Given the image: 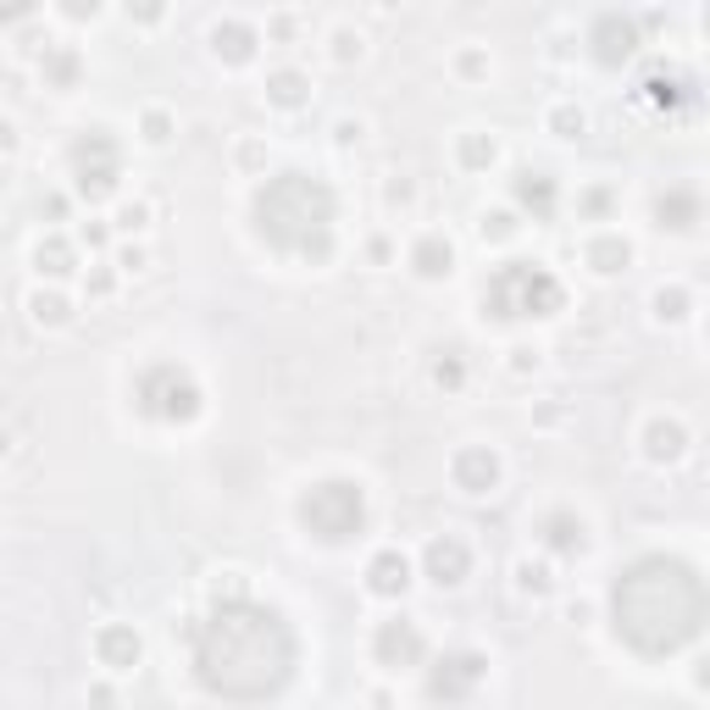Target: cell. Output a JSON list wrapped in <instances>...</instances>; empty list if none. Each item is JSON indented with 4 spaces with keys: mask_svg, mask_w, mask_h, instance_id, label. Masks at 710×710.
Returning <instances> with one entry per match:
<instances>
[{
    "mask_svg": "<svg viewBox=\"0 0 710 710\" xmlns=\"http://www.w3.org/2000/svg\"><path fill=\"white\" fill-rule=\"evenodd\" d=\"M189 666L195 682L222 704H267L289 688L300 666V638L283 610L228 594L200 622H189Z\"/></svg>",
    "mask_w": 710,
    "mask_h": 710,
    "instance_id": "6da1fadb",
    "label": "cell"
},
{
    "mask_svg": "<svg viewBox=\"0 0 710 710\" xmlns=\"http://www.w3.org/2000/svg\"><path fill=\"white\" fill-rule=\"evenodd\" d=\"M704 616H710L704 577L682 555H638L610 583V633L644 660L688 649L704 633Z\"/></svg>",
    "mask_w": 710,
    "mask_h": 710,
    "instance_id": "7a4b0ae2",
    "label": "cell"
},
{
    "mask_svg": "<svg viewBox=\"0 0 710 710\" xmlns=\"http://www.w3.org/2000/svg\"><path fill=\"white\" fill-rule=\"evenodd\" d=\"M250 222L255 239L272 244L278 255L294 261H327L333 255V222H338V200L322 178L311 173H278L250 195Z\"/></svg>",
    "mask_w": 710,
    "mask_h": 710,
    "instance_id": "3957f363",
    "label": "cell"
},
{
    "mask_svg": "<svg viewBox=\"0 0 710 710\" xmlns=\"http://www.w3.org/2000/svg\"><path fill=\"white\" fill-rule=\"evenodd\" d=\"M561 300L566 289L544 261H505L483 283V316L494 322H539V316H555Z\"/></svg>",
    "mask_w": 710,
    "mask_h": 710,
    "instance_id": "277c9868",
    "label": "cell"
},
{
    "mask_svg": "<svg viewBox=\"0 0 710 710\" xmlns=\"http://www.w3.org/2000/svg\"><path fill=\"white\" fill-rule=\"evenodd\" d=\"M300 528L316 544H344L367 528V489L355 478H322L300 494Z\"/></svg>",
    "mask_w": 710,
    "mask_h": 710,
    "instance_id": "5b68a950",
    "label": "cell"
},
{
    "mask_svg": "<svg viewBox=\"0 0 710 710\" xmlns=\"http://www.w3.org/2000/svg\"><path fill=\"white\" fill-rule=\"evenodd\" d=\"M134 406L145 422H161V428H189L200 411H206V395L195 384L189 367L178 362H150L139 378H134Z\"/></svg>",
    "mask_w": 710,
    "mask_h": 710,
    "instance_id": "8992f818",
    "label": "cell"
},
{
    "mask_svg": "<svg viewBox=\"0 0 710 710\" xmlns=\"http://www.w3.org/2000/svg\"><path fill=\"white\" fill-rule=\"evenodd\" d=\"M67 161H73V189H79L90 206L106 200V195H117V178H123V145H117L106 128H84V134L73 139Z\"/></svg>",
    "mask_w": 710,
    "mask_h": 710,
    "instance_id": "52a82bcc",
    "label": "cell"
},
{
    "mask_svg": "<svg viewBox=\"0 0 710 710\" xmlns=\"http://www.w3.org/2000/svg\"><path fill=\"white\" fill-rule=\"evenodd\" d=\"M483 677H489V655H478V649H445L428 666V699L434 704H461V699L478 693Z\"/></svg>",
    "mask_w": 710,
    "mask_h": 710,
    "instance_id": "ba28073f",
    "label": "cell"
},
{
    "mask_svg": "<svg viewBox=\"0 0 710 710\" xmlns=\"http://www.w3.org/2000/svg\"><path fill=\"white\" fill-rule=\"evenodd\" d=\"M638 101H644V106H655L660 117L699 112V90H693V79H688V73H677V67H666V62H655V67L638 79Z\"/></svg>",
    "mask_w": 710,
    "mask_h": 710,
    "instance_id": "9c48e42d",
    "label": "cell"
},
{
    "mask_svg": "<svg viewBox=\"0 0 710 710\" xmlns=\"http://www.w3.org/2000/svg\"><path fill=\"white\" fill-rule=\"evenodd\" d=\"M638 45H644V34H638V23L622 18V12H605V18H594V29H588V56H594L599 67H627V62L638 56Z\"/></svg>",
    "mask_w": 710,
    "mask_h": 710,
    "instance_id": "30bf717a",
    "label": "cell"
},
{
    "mask_svg": "<svg viewBox=\"0 0 710 710\" xmlns=\"http://www.w3.org/2000/svg\"><path fill=\"white\" fill-rule=\"evenodd\" d=\"M373 655H378V666H389V671L422 666V655H428V633H422L411 616H395V622H384V627H378Z\"/></svg>",
    "mask_w": 710,
    "mask_h": 710,
    "instance_id": "8fae6325",
    "label": "cell"
},
{
    "mask_svg": "<svg viewBox=\"0 0 710 710\" xmlns=\"http://www.w3.org/2000/svg\"><path fill=\"white\" fill-rule=\"evenodd\" d=\"M450 478H456L461 494H489V489L500 483V456H494L489 445H467V450H456Z\"/></svg>",
    "mask_w": 710,
    "mask_h": 710,
    "instance_id": "7c38bea8",
    "label": "cell"
},
{
    "mask_svg": "<svg viewBox=\"0 0 710 710\" xmlns=\"http://www.w3.org/2000/svg\"><path fill=\"white\" fill-rule=\"evenodd\" d=\"M539 544L555 550L561 561H577V555H588V522L577 511H550L539 522Z\"/></svg>",
    "mask_w": 710,
    "mask_h": 710,
    "instance_id": "4fadbf2b",
    "label": "cell"
},
{
    "mask_svg": "<svg viewBox=\"0 0 710 710\" xmlns=\"http://www.w3.org/2000/svg\"><path fill=\"white\" fill-rule=\"evenodd\" d=\"M422 566H428V577H434L439 588H456V583H467V572H472V550H467L456 533H439V539L428 544Z\"/></svg>",
    "mask_w": 710,
    "mask_h": 710,
    "instance_id": "5bb4252c",
    "label": "cell"
},
{
    "mask_svg": "<svg viewBox=\"0 0 710 710\" xmlns=\"http://www.w3.org/2000/svg\"><path fill=\"white\" fill-rule=\"evenodd\" d=\"M699 211H704L699 189H693V184H671V189L655 200V228H666V233H693V228H699Z\"/></svg>",
    "mask_w": 710,
    "mask_h": 710,
    "instance_id": "9a60e30c",
    "label": "cell"
},
{
    "mask_svg": "<svg viewBox=\"0 0 710 710\" xmlns=\"http://www.w3.org/2000/svg\"><path fill=\"white\" fill-rule=\"evenodd\" d=\"M95 655H101L106 671H134L139 655H145V644H139V633H134L128 622H106V627L95 633Z\"/></svg>",
    "mask_w": 710,
    "mask_h": 710,
    "instance_id": "2e32d148",
    "label": "cell"
},
{
    "mask_svg": "<svg viewBox=\"0 0 710 710\" xmlns=\"http://www.w3.org/2000/svg\"><path fill=\"white\" fill-rule=\"evenodd\" d=\"M555 200H561V184L550 173H516V206L533 217V222H550L555 217Z\"/></svg>",
    "mask_w": 710,
    "mask_h": 710,
    "instance_id": "e0dca14e",
    "label": "cell"
},
{
    "mask_svg": "<svg viewBox=\"0 0 710 710\" xmlns=\"http://www.w3.org/2000/svg\"><path fill=\"white\" fill-rule=\"evenodd\" d=\"M644 456H649L655 467L682 461V456H688V428H682L677 417H655V422L644 428Z\"/></svg>",
    "mask_w": 710,
    "mask_h": 710,
    "instance_id": "ac0fdd59",
    "label": "cell"
},
{
    "mask_svg": "<svg viewBox=\"0 0 710 710\" xmlns=\"http://www.w3.org/2000/svg\"><path fill=\"white\" fill-rule=\"evenodd\" d=\"M367 588H373L378 599H400V594L411 588V561H406L400 550H378L373 566H367Z\"/></svg>",
    "mask_w": 710,
    "mask_h": 710,
    "instance_id": "d6986e66",
    "label": "cell"
},
{
    "mask_svg": "<svg viewBox=\"0 0 710 710\" xmlns=\"http://www.w3.org/2000/svg\"><path fill=\"white\" fill-rule=\"evenodd\" d=\"M255 29L250 23H239V18H228V23H217L211 29V51H217V62H228V67H239V62H250L255 56Z\"/></svg>",
    "mask_w": 710,
    "mask_h": 710,
    "instance_id": "ffe728a7",
    "label": "cell"
},
{
    "mask_svg": "<svg viewBox=\"0 0 710 710\" xmlns=\"http://www.w3.org/2000/svg\"><path fill=\"white\" fill-rule=\"evenodd\" d=\"M411 267H417V278H450L456 272V244L445 233H422L417 250H411Z\"/></svg>",
    "mask_w": 710,
    "mask_h": 710,
    "instance_id": "44dd1931",
    "label": "cell"
},
{
    "mask_svg": "<svg viewBox=\"0 0 710 710\" xmlns=\"http://www.w3.org/2000/svg\"><path fill=\"white\" fill-rule=\"evenodd\" d=\"M588 267L599 272V278H610V272H622L627 261H633V244L622 239V233H599V239H588Z\"/></svg>",
    "mask_w": 710,
    "mask_h": 710,
    "instance_id": "7402d4cb",
    "label": "cell"
},
{
    "mask_svg": "<svg viewBox=\"0 0 710 710\" xmlns=\"http://www.w3.org/2000/svg\"><path fill=\"white\" fill-rule=\"evenodd\" d=\"M305 95H311V84H305V73H294V67H283V73H272V79H267V101H272V106H283V112L305 106Z\"/></svg>",
    "mask_w": 710,
    "mask_h": 710,
    "instance_id": "603a6c76",
    "label": "cell"
},
{
    "mask_svg": "<svg viewBox=\"0 0 710 710\" xmlns=\"http://www.w3.org/2000/svg\"><path fill=\"white\" fill-rule=\"evenodd\" d=\"M40 73H45L51 90H73V84H79V56H73L67 45H51L45 62H40Z\"/></svg>",
    "mask_w": 710,
    "mask_h": 710,
    "instance_id": "cb8c5ba5",
    "label": "cell"
},
{
    "mask_svg": "<svg viewBox=\"0 0 710 710\" xmlns=\"http://www.w3.org/2000/svg\"><path fill=\"white\" fill-rule=\"evenodd\" d=\"M34 267H40L45 278H67V272H73V244H67V239H56V233H51V239H40Z\"/></svg>",
    "mask_w": 710,
    "mask_h": 710,
    "instance_id": "d4e9b609",
    "label": "cell"
},
{
    "mask_svg": "<svg viewBox=\"0 0 710 710\" xmlns=\"http://www.w3.org/2000/svg\"><path fill=\"white\" fill-rule=\"evenodd\" d=\"M29 311H34V322H40V327H62V322L73 316V311H67V300H62V294H45V289H40V294H29Z\"/></svg>",
    "mask_w": 710,
    "mask_h": 710,
    "instance_id": "484cf974",
    "label": "cell"
},
{
    "mask_svg": "<svg viewBox=\"0 0 710 710\" xmlns=\"http://www.w3.org/2000/svg\"><path fill=\"white\" fill-rule=\"evenodd\" d=\"M434 384H439L445 395H456V389L467 384V362H461V349H445L439 362H434Z\"/></svg>",
    "mask_w": 710,
    "mask_h": 710,
    "instance_id": "4316f807",
    "label": "cell"
},
{
    "mask_svg": "<svg viewBox=\"0 0 710 710\" xmlns=\"http://www.w3.org/2000/svg\"><path fill=\"white\" fill-rule=\"evenodd\" d=\"M688 305H693V300H688V289H682V283L655 289V316H660V322H682V316H688Z\"/></svg>",
    "mask_w": 710,
    "mask_h": 710,
    "instance_id": "83f0119b",
    "label": "cell"
},
{
    "mask_svg": "<svg viewBox=\"0 0 710 710\" xmlns=\"http://www.w3.org/2000/svg\"><path fill=\"white\" fill-rule=\"evenodd\" d=\"M461 161H467V167H489V161H494V139L467 134V139H461Z\"/></svg>",
    "mask_w": 710,
    "mask_h": 710,
    "instance_id": "f1b7e54d",
    "label": "cell"
},
{
    "mask_svg": "<svg viewBox=\"0 0 710 710\" xmlns=\"http://www.w3.org/2000/svg\"><path fill=\"white\" fill-rule=\"evenodd\" d=\"M550 128H555L561 139H577V134H583V112H577V106H555V112H550Z\"/></svg>",
    "mask_w": 710,
    "mask_h": 710,
    "instance_id": "f546056e",
    "label": "cell"
},
{
    "mask_svg": "<svg viewBox=\"0 0 710 710\" xmlns=\"http://www.w3.org/2000/svg\"><path fill=\"white\" fill-rule=\"evenodd\" d=\"M516 233V217L511 211H489L483 217V239H511Z\"/></svg>",
    "mask_w": 710,
    "mask_h": 710,
    "instance_id": "4dcf8cb0",
    "label": "cell"
},
{
    "mask_svg": "<svg viewBox=\"0 0 710 710\" xmlns=\"http://www.w3.org/2000/svg\"><path fill=\"white\" fill-rule=\"evenodd\" d=\"M516 583L533 588V594H550V572H544V566H528V561H522V566H516Z\"/></svg>",
    "mask_w": 710,
    "mask_h": 710,
    "instance_id": "1f68e13d",
    "label": "cell"
},
{
    "mask_svg": "<svg viewBox=\"0 0 710 710\" xmlns=\"http://www.w3.org/2000/svg\"><path fill=\"white\" fill-rule=\"evenodd\" d=\"M145 139H150V145H167V139H173V123H167L161 112H150V117H145Z\"/></svg>",
    "mask_w": 710,
    "mask_h": 710,
    "instance_id": "d6a6232c",
    "label": "cell"
},
{
    "mask_svg": "<svg viewBox=\"0 0 710 710\" xmlns=\"http://www.w3.org/2000/svg\"><path fill=\"white\" fill-rule=\"evenodd\" d=\"M145 217H150L145 206H123V217H117V222H123V228H145Z\"/></svg>",
    "mask_w": 710,
    "mask_h": 710,
    "instance_id": "836d02e7",
    "label": "cell"
}]
</instances>
